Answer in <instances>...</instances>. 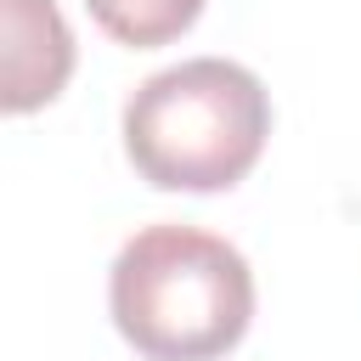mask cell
I'll list each match as a JSON object with an SVG mask.
<instances>
[{
	"mask_svg": "<svg viewBox=\"0 0 361 361\" xmlns=\"http://www.w3.org/2000/svg\"><path fill=\"white\" fill-rule=\"evenodd\" d=\"M107 305L147 361H214L248 333L254 271L226 237L164 220L118 248Z\"/></svg>",
	"mask_w": 361,
	"mask_h": 361,
	"instance_id": "6da1fadb",
	"label": "cell"
},
{
	"mask_svg": "<svg viewBox=\"0 0 361 361\" xmlns=\"http://www.w3.org/2000/svg\"><path fill=\"white\" fill-rule=\"evenodd\" d=\"M271 135L265 85L226 56H192L135 85L124 102V152L164 192L237 186Z\"/></svg>",
	"mask_w": 361,
	"mask_h": 361,
	"instance_id": "7a4b0ae2",
	"label": "cell"
},
{
	"mask_svg": "<svg viewBox=\"0 0 361 361\" xmlns=\"http://www.w3.org/2000/svg\"><path fill=\"white\" fill-rule=\"evenodd\" d=\"M73 34L56 0H6V113H28L68 85Z\"/></svg>",
	"mask_w": 361,
	"mask_h": 361,
	"instance_id": "3957f363",
	"label": "cell"
},
{
	"mask_svg": "<svg viewBox=\"0 0 361 361\" xmlns=\"http://www.w3.org/2000/svg\"><path fill=\"white\" fill-rule=\"evenodd\" d=\"M85 6L124 45H164V39L186 34L203 11V0H85Z\"/></svg>",
	"mask_w": 361,
	"mask_h": 361,
	"instance_id": "277c9868",
	"label": "cell"
}]
</instances>
